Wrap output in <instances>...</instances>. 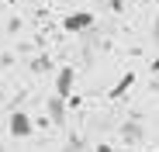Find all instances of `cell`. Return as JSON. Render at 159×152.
<instances>
[{"instance_id":"obj_1","label":"cell","mask_w":159,"mask_h":152,"mask_svg":"<svg viewBox=\"0 0 159 152\" xmlns=\"http://www.w3.org/2000/svg\"><path fill=\"white\" fill-rule=\"evenodd\" d=\"M90 24H93V14H90V11H73V14L62 17V31L76 35V31H87Z\"/></svg>"},{"instance_id":"obj_2","label":"cell","mask_w":159,"mask_h":152,"mask_svg":"<svg viewBox=\"0 0 159 152\" xmlns=\"http://www.w3.org/2000/svg\"><path fill=\"white\" fill-rule=\"evenodd\" d=\"M73 83H76V69H73V66H62V69L56 73V97L66 100V97L73 93Z\"/></svg>"},{"instance_id":"obj_3","label":"cell","mask_w":159,"mask_h":152,"mask_svg":"<svg viewBox=\"0 0 159 152\" xmlns=\"http://www.w3.org/2000/svg\"><path fill=\"white\" fill-rule=\"evenodd\" d=\"M7 128H11V135H14V138H28V135H31V128H35V121L24 114V111H14Z\"/></svg>"},{"instance_id":"obj_4","label":"cell","mask_w":159,"mask_h":152,"mask_svg":"<svg viewBox=\"0 0 159 152\" xmlns=\"http://www.w3.org/2000/svg\"><path fill=\"white\" fill-rule=\"evenodd\" d=\"M48 118H52V124H66V100L56 93L48 97Z\"/></svg>"},{"instance_id":"obj_5","label":"cell","mask_w":159,"mask_h":152,"mask_svg":"<svg viewBox=\"0 0 159 152\" xmlns=\"http://www.w3.org/2000/svg\"><path fill=\"white\" fill-rule=\"evenodd\" d=\"M131 83H135V73H125L121 80H118V87L111 90V97H114V100H121V97H125V93L131 90Z\"/></svg>"},{"instance_id":"obj_6","label":"cell","mask_w":159,"mask_h":152,"mask_svg":"<svg viewBox=\"0 0 159 152\" xmlns=\"http://www.w3.org/2000/svg\"><path fill=\"white\" fill-rule=\"evenodd\" d=\"M31 69H35V73H48L52 66H48V59H45V56H38V59L31 62Z\"/></svg>"},{"instance_id":"obj_7","label":"cell","mask_w":159,"mask_h":152,"mask_svg":"<svg viewBox=\"0 0 159 152\" xmlns=\"http://www.w3.org/2000/svg\"><path fill=\"white\" fill-rule=\"evenodd\" d=\"M152 42H156V48H159V21L152 24Z\"/></svg>"},{"instance_id":"obj_8","label":"cell","mask_w":159,"mask_h":152,"mask_svg":"<svg viewBox=\"0 0 159 152\" xmlns=\"http://www.w3.org/2000/svg\"><path fill=\"white\" fill-rule=\"evenodd\" d=\"M93 152H114V149H111V145H97Z\"/></svg>"}]
</instances>
